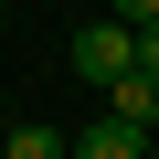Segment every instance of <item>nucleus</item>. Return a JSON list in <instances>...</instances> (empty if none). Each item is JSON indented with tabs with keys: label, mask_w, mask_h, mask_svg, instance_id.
Segmentation results:
<instances>
[{
	"label": "nucleus",
	"mask_w": 159,
	"mask_h": 159,
	"mask_svg": "<svg viewBox=\"0 0 159 159\" xmlns=\"http://www.w3.org/2000/svg\"><path fill=\"white\" fill-rule=\"evenodd\" d=\"M127 64H138V32L127 21H85L74 32V74H85V85H117Z\"/></svg>",
	"instance_id": "nucleus-1"
},
{
	"label": "nucleus",
	"mask_w": 159,
	"mask_h": 159,
	"mask_svg": "<svg viewBox=\"0 0 159 159\" xmlns=\"http://www.w3.org/2000/svg\"><path fill=\"white\" fill-rule=\"evenodd\" d=\"M106 21H127V32H159V0H106Z\"/></svg>",
	"instance_id": "nucleus-5"
},
{
	"label": "nucleus",
	"mask_w": 159,
	"mask_h": 159,
	"mask_svg": "<svg viewBox=\"0 0 159 159\" xmlns=\"http://www.w3.org/2000/svg\"><path fill=\"white\" fill-rule=\"evenodd\" d=\"M148 148H159V138H148V127H127V117H96L85 138H74V159H148Z\"/></svg>",
	"instance_id": "nucleus-3"
},
{
	"label": "nucleus",
	"mask_w": 159,
	"mask_h": 159,
	"mask_svg": "<svg viewBox=\"0 0 159 159\" xmlns=\"http://www.w3.org/2000/svg\"><path fill=\"white\" fill-rule=\"evenodd\" d=\"M138 64H148V74H159V32H138Z\"/></svg>",
	"instance_id": "nucleus-6"
},
{
	"label": "nucleus",
	"mask_w": 159,
	"mask_h": 159,
	"mask_svg": "<svg viewBox=\"0 0 159 159\" xmlns=\"http://www.w3.org/2000/svg\"><path fill=\"white\" fill-rule=\"evenodd\" d=\"M148 159H159V148H148Z\"/></svg>",
	"instance_id": "nucleus-7"
},
{
	"label": "nucleus",
	"mask_w": 159,
	"mask_h": 159,
	"mask_svg": "<svg viewBox=\"0 0 159 159\" xmlns=\"http://www.w3.org/2000/svg\"><path fill=\"white\" fill-rule=\"evenodd\" d=\"M0 159H74V138L32 117V127H11V138H0Z\"/></svg>",
	"instance_id": "nucleus-4"
},
{
	"label": "nucleus",
	"mask_w": 159,
	"mask_h": 159,
	"mask_svg": "<svg viewBox=\"0 0 159 159\" xmlns=\"http://www.w3.org/2000/svg\"><path fill=\"white\" fill-rule=\"evenodd\" d=\"M106 117H127V127H159V74H148V64H127L117 85H106Z\"/></svg>",
	"instance_id": "nucleus-2"
}]
</instances>
